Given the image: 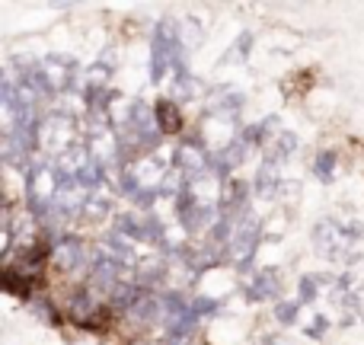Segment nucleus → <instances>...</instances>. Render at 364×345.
Returning <instances> with one entry per match:
<instances>
[{
    "label": "nucleus",
    "instance_id": "nucleus-1",
    "mask_svg": "<svg viewBox=\"0 0 364 345\" xmlns=\"http://www.w3.org/2000/svg\"><path fill=\"white\" fill-rule=\"evenodd\" d=\"M282 288H284V282L278 269H259L246 282L250 301H282Z\"/></svg>",
    "mask_w": 364,
    "mask_h": 345
},
{
    "label": "nucleus",
    "instance_id": "nucleus-2",
    "mask_svg": "<svg viewBox=\"0 0 364 345\" xmlns=\"http://www.w3.org/2000/svg\"><path fill=\"white\" fill-rule=\"evenodd\" d=\"M154 112H157V125H160V132H164V138H176V134L186 132V115H182L179 100L160 96V100L154 102Z\"/></svg>",
    "mask_w": 364,
    "mask_h": 345
},
{
    "label": "nucleus",
    "instance_id": "nucleus-3",
    "mask_svg": "<svg viewBox=\"0 0 364 345\" xmlns=\"http://www.w3.org/2000/svg\"><path fill=\"white\" fill-rule=\"evenodd\" d=\"M294 151H297V138L291 132H282V134H275V144H272V151L265 154V160L269 164H288L291 157H294Z\"/></svg>",
    "mask_w": 364,
    "mask_h": 345
},
{
    "label": "nucleus",
    "instance_id": "nucleus-4",
    "mask_svg": "<svg viewBox=\"0 0 364 345\" xmlns=\"http://www.w3.org/2000/svg\"><path fill=\"white\" fill-rule=\"evenodd\" d=\"M336 164H339V157H336V151H329V147H323V151H316L314 164H310V170H314V176L323 182V186H329V182L336 179Z\"/></svg>",
    "mask_w": 364,
    "mask_h": 345
},
{
    "label": "nucleus",
    "instance_id": "nucleus-5",
    "mask_svg": "<svg viewBox=\"0 0 364 345\" xmlns=\"http://www.w3.org/2000/svg\"><path fill=\"white\" fill-rule=\"evenodd\" d=\"M272 317H275L282 327H294L297 317H301V304L297 301H275L272 304Z\"/></svg>",
    "mask_w": 364,
    "mask_h": 345
},
{
    "label": "nucleus",
    "instance_id": "nucleus-6",
    "mask_svg": "<svg viewBox=\"0 0 364 345\" xmlns=\"http://www.w3.org/2000/svg\"><path fill=\"white\" fill-rule=\"evenodd\" d=\"M316 297H320V278L316 275H304L301 282H297V304H314Z\"/></svg>",
    "mask_w": 364,
    "mask_h": 345
},
{
    "label": "nucleus",
    "instance_id": "nucleus-7",
    "mask_svg": "<svg viewBox=\"0 0 364 345\" xmlns=\"http://www.w3.org/2000/svg\"><path fill=\"white\" fill-rule=\"evenodd\" d=\"M250 45H252V36H250V32H240L237 42L230 45L233 51H227V55L220 58V61L227 64V61H243V58H250Z\"/></svg>",
    "mask_w": 364,
    "mask_h": 345
},
{
    "label": "nucleus",
    "instance_id": "nucleus-8",
    "mask_svg": "<svg viewBox=\"0 0 364 345\" xmlns=\"http://www.w3.org/2000/svg\"><path fill=\"white\" fill-rule=\"evenodd\" d=\"M192 310H195V317H214L220 310V301L218 297H205V294H195L192 297Z\"/></svg>",
    "mask_w": 364,
    "mask_h": 345
},
{
    "label": "nucleus",
    "instance_id": "nucleus-9",
    "mask_svg": "<svg viewBox=\"0 0 364 345\" xmlns=\"http://www.w3.org/2000/svg\"><path fill=\"white\" fill-rule=\"evenodd\" d=\"M326 329H329V320H326V317H316L310 327H304V336H310V339H323V336H326Z\"/></svg>",
    "mask_w": 364,
    "mask_h": 345
},
{
    "label": "nucleus",
    "instance_id": "nucleus-10",
    "mask_svg": "<svg viewBox=\"0 0 364 345\" xmlns=\"http://www.w3.org/2000/svg\"><path fill=\"white\" fill-rule=\"evenodd\" d=\"M144 345H164V342H144Z\"/></svg>",
    "mask_w": 364,
    "mask_h": 345
}]
</instances>
